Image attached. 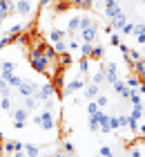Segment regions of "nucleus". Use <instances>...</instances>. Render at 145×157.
<instances>
[{
    "mask_svg": "<svg viewBox=\"0 0 145 157\" xmlns=\"http://www.w3.org/2000/svg\"><path fill=\"white\" fill-rule=\"evenodd\" d=\"M27 61H29V67H31L34 72L45 74V76L52 74V70H49V61L45 59V54L40 52V47H29V52H27Z\"/></svg>",
    "mask_w": 145,
    "mask_h": 157,
    "instance_id": "1",
    "label": "nucleus"
},
{
    "mask_svg": "<svg viewBox=\"0 0 145 157\" xmlns=\"http://www.w3.org/2000/svg\"><path fill=\"white\" fill-rule=\"evenodd\" d=\"M78 40H81V43H96V40H98V29H96L94 20L87 16V13H81V29H78Z\"/></svg>",
    "mask_w": 145,
    "mask_h": 157,
    "instance_id": "2",
    "label": "nucleus"
},
{
    "mask_svg": "<svg viewBox=\"0 0 145 157\" xmlns=\"http://www.w3.org/2000/svg\"><path fill=\"white\" fill-rule=\"evenodd\" d=\"M9 112H11V124H13V128H16V130L25 128L27 121H29V117H31V112H29L27 108H23V105H20V108H11Z\"/></svg>",
    "mask_w": 145,
    "mask_h": 157,
    "instance_id": "3",
    "label": "nucleus"
},
{
    "mask_svg": "<svg viewBox=\"0 0 145 157\" xmlns=\"http://www.w3.org/2000/svg\"><path fill=\"white\" fill-rule=\"evenodd\" d=\"M38 128H42V130H47V132L56 130V115H54V110H42L40 112L38 115Z\"/></svg>",
    "mask_w": 145,
    "mask_h": 157,
    "instance_id": "4",
    "label": "nucleus"
},
{
    "mask_svg": "<svg viewBox=\"0 0 145 157\" xmlns=\"http://www.w3.org/2000/svg\"><path fill=\"white\" fill-rule=\"evenodd\" d=\"M85 83H87L85 76H76V78H71V81H65V85H63V97H69V94L81 92L85 88Z\"/></svg>",
    "mask_w": 145,
    "mask_h": 157,
    "instance_id": "5",
    "label": "nucleus"
},
{
    "mask_svg": "<svg viewBox=\"0 0 145 157\" xmlns=\"http://www.w3.org/2000/svg\"><path fill=\"white\" fill-rule=\"evenodd\" d=\"M38 88H40V83H36V81H31V78H23V83L16 88V92L20 97H36L38 94Z\"/></svg>",
    "mask_w": 145,
    "mask_h": 157,
    "instance_id": "6",
    "label": "nucleus"
},
{
    "mask_svg": "<svg viewBox=\"0 0 145 157\" xmlns=\"http://www.w3.org/2000/svg\"><path fill=\"white\" fill-rule=\"evenodd\" d=\"M100 70L105 72V83H110V85L121 78V72H118V65H116V63H105V61H103Z\"/></svg>",
    "mask_w": 145,
    "mask_h": 157,
    "instance_id": "7",
    "label": "nucleus"
},
{
    "mask_svg": "<svg viewBox=\"0 0 145 157\" xmlns=\"http://www.w3.org/2000/svg\"><path fill=\"white\" fill-rule=\"evenodd\" d=\"M38 101H45V99L49 97H56V85L52 81H47V83H40V88H38Z\"/></svg>",
    "mask_w": 145,
    "mask_h": 157,
    "instance_id": "8",
    "label": "nucleus"
},
{
    "mask_svg": "<svg viewBox=\"0 0 145 157\" xmlns=\"http://www.w3.org/2000/svg\"><path fill=\"white\" fill-rule=\"evenodd\" d=\"M103 13H105L110 20H114L116 16H121V13H123V9H121V5L116 2V0H110V2L103 5Z\"/></svg>",
    "mask_w": 145,
    "mask_h": 157,
    "instance_id": "9",
    "label": "nucleus"
},
{
    "mask_svg": "<svg viewBox=\"0 0 145 157\" xmlns=\"http://www.w3.org/2000/svg\"><path fill=\"white\" fill-rule=\"evenodd\" d=\"M11 13H16V2L13 0H0V23L7 20Z\"/></svg>",
    "mask_w": 145,
    "mask_h": 157,
    "instance_id": "10",
    "label": "nucleus"
},
{
    "mask_svg": "<svg viewBox=\"0 0 145 157\" xmlns=\"http://www.w3.org/2000/svg\"><path fill=\"white\" fill-rule=\"evenodd\" d=\"M34 11V0H16V13L18 16H31Z\"/></svg>",
    "mask_w": 145,
    "mask_h": 157,
    "instance_id": "11",
    "label": "nucleus"
},
{
    "mask_svg": "<svg viewBox=\"0 0 145 157\" xmlns=\"http://www.w3.org/2000/svg\"><path fill=\"white\" fill-rule=\"evenodd\" d=\"M112 88H114V92H116V94H118L121 99H125V101H127L129 97H132V90H129L127 85H125V81H123V78L114 81V83H112Z\"/></svg>",
    "mask_w": 145,
    "mask_h": 157,
    "instance_id": "12",
    "label": "nucleus"
},
{
    "mask_svg": "<svg viewBox=\"0 0 145 157\" xmlns=\"http://www.w3.org/2000/svg\"><path fill=\"white\" fill-rule=\"evenodd\" d=\"M25 148V144L23 141H16V139H9V141H5L2 144V153L9 157V155H13V153H18V151H23Z\"/></svg>",
    "mask_w": 145,
    "mask_h": 157,
    "instance_id": "13",
    "label": "nucleus"
},
{
    "mask_svg": "<svg viewBox=\"0 0 145 157\" xmlns=\"http://www.w3.org/2000/svg\"><path fill=\"white\" fill-rule=\"evenodd\" d=\"M94 117L98 119V128H100V132H112V130H110V115H107L105 110H98Z\"/></svg>",
    "mask_w": 145,
    "mask_h": 157,
    "instance_id": "14",
    "label": "nucleus"
},
{
    "mask_svg": "<svg viewBox=\"0 0 145 157\" xmlns=\"http://www.w3.org/2000/svg\"><path fill=\"white\" fill-rule=\"evenodd\" d=\"M65 38H67V32L58 29V27H52V29L47 32V40L52 43V45H54V43H58V40H65Z\"/></svg>",
    "mask_w": 145,
    "mask_h": 157,
    "instance_id": "15",
    "label": "nucleus"
},
{
    "mask_svg": "<svg viewBox=\"0 0 145 157\" xmlns=\"http://www.w3.org/2000/svg\"><path fill=\"white\" fill-rule=\"evenodd\" d=\"M78 29H81V13H78V16H71L67 20V36H76Z\"/></svg>",
    "mask_w": 145,
    "mask_h": 157,
    "instance_id": "16",
    "label": "nucleus"
},
{
    "mask_svg": "<svg viewBox=\"0 0 145 157\" xmlns=\"http://www.w3.org/2000/svg\"><path fill=\"white\" fill-rule=\"evenodd\" d=\"M13 72H16V63L13 61H0V78H7Z\"/></svg>",
    "mask_w": 145,
    "mask_h": 157,
    "instance_id": "17",
    "label": "nucleus"
},
{
    "mask_svg": "<svg viewBox=\"0 0 145 157\" xmlns=\"http://www.w3.org/2000/svg\"><path fill=\"white\" fill-rule=\"evenodd\" d=\"M56 63H58L63 70H65V67H71V65H74V56H71V52H63V54L56 56Z\"/></svg>",
    "mask_w": 145,
    "mask_h": 157,
    "instance_id": "18",
    "label": "nucleus"
},
{
    "mask_svg": "<svg viewBox=\"0 0 145 157\" xmlns=\"http://www.w3.org/2000/svg\"><path fill=\"white\" fill-rule=\"evenodd\" d=\"M83 92H85V99H87V101H92V99H96V97L100 94V85H96V83H87L85 88H83Z\"/></svg>",
    "mask_w": 145,
    "mask_h": 157,
    "instance_id": "19",
    "label": "nucleus"
},
{
    "mask_svg": "<svg viewBox=\"0 0 145 157\" xmlns=\"http://www.w3.org/2000/svg\"><path fill=\"white\" fill-rule=\"evenodd\" d=\"M103 59H105V45L94 43V45H92V54H89V61H103Z\"/></svg>",
    "mask_w": 145,
    "mask_h": 157,
    "instance_id": "20",
    "label": "nucleus"
},
{
    "mask_svg": "<svg viewBox=\"0 0 145 157\" xmlns=\"http://www.w3.org/2000/svg\"><path fill=\"white\" fill-rule=\"evenodd\" d=\"M89 59H87V56H83V59L81 61H78V76H89V70H92V65H89Z\"/></svg>",
    "mask_w": 145,
    "mask_h": 157,
    "instance_id": "21",
    "label": "nucleus"
},
{
    "mask_svg": "<svg viewBox=\"0 0 145 157\" xmlns=\"http://www.w3.org/2000/svg\"><path fill=\"white\" fill-rule=\"evenodd\" d=\"M123 81H125V85H127L129 90H136V88L141 85V81H143V78H141V76H136V74L132 72V74H127V78H123Z\"/></svg>",
    "mask_w": 145,
    "mask_h": 157,
    "instance_id": "22",
    "label": "nucleus"
},
{
    "mask_svg": "<svg viewBox=\"0 0 145 157\" xmlns=\"http://www.w3.org/2000/svg\"><path fill=\"white\" fill-rule=\"evenodd\" d=\"M127 155H129V157H145V151H143L141 141H136V144L129 146V148H127Z\"/></svg>",
    "mask_w": 145,
    "mask_h": 157,
    "instance_id": "23",
    "label": "nucleus"
},
{
    "mask_svg": "<svg viewBox=\"0 0 145 157\" xmlns=\"http://www.w3.org/2000/svg\"><path fill=\"white\" fill-rule=\"evenodd\" d=\"M38 105H40V101H38V97H25V103H23V108H27L29 112H34L36 108H38Z\"/></svg>",
    "mask_w": 145,
    "mask_h": 157,
    "instance_id": "24",
    "label": "nucleus"
},
{
    "mask_svg": "<svg viewBox=\"0 0 145 157\" xmlns=\"http://www.w3.org/2000/svg\"><path fill=\"white\" fill-rule=\"evenodd\" d=\"M23 29H25V25L23 23H16V25H11L5 34H7V36H11V38H18L20 34H23Z\"/></svg>",
    "mask_w": 145,
    "mask_h": 157,
    "instance_id": "25",
    "label": "nucleus"
},
{
    "mask_svg": "<svg viewBox=\"0 0 145 157\" xmlns=\"http://www.w3.org/2000/svg\"><path fill=\"white\" fill-rule=\"evenodd\" d=\"M132 72L136 74V76H141V78H145V61L141 59V61H136V63H132Z\"/></svg>",
    "mask_w": 145,
    "mask_h": 157,
    "instance_id": "26",
    "label": "nucleus"
},
{
    "mask_svg": "<svg viewBox=\"0 0 145 157\" xmlns=\"http://www.w3.org/2000/svg\"><path fill=\"white\" fill-rule=\"evenodd\" d=\"M5 81H7V83H9V88H11V90H16V88H18V85H20V83H23V76H18L16 72H13V74H9V76H7V78H5Z\"/></svg>",
    "mask_w": 145,
    "mask_h": 157,
    "instance_id": "27",
    "label": "nucleus"
},
{
    "mask_svg": "<svg viewBox=\"0 0 145 157\" xmlns=\"http://www.w3.org/2000/svg\"><path fill=\"white\" fill-rule=\"evenodd\" d=\"M110 23H112V27H114V32H121V27L127 23V16H125V13H121V16H116L114 20H110Z\"/></svg>",
    "mask_w": 145,
    "mask_h": 157,
    "instance_id": "28",
    "label": "nucleus"
},
{
    "mask_svg": "<svg viewBox=\"0 0 145 157\" xmlns=\"http://www.w3.org/2000/svg\"><path fill=\"white\" fill-rule=\"evenodd\" d=\"M60 151L67 155V157H74V155H76V148H74V144H71L69 139H65V141H63V148H60Z\"/></svg>",
    "mask_w": 145,
    "mask_h": 157,
    "instance_id": "29",
    "label": "nucleus"
},
{
    "mask_svg": "<svg viewBox=\"0 0 145 157\" xmlns=\"http://www.w3.org/2000/svg\"><path fill=\"white\" fill-rule=\"evenodd\" d=\"M13 108V99L11 97H2V99H0V110H7V112H9Z\"/></svg>",
    "mask_w": 145,
    "mask_h": 157,
    "instance_id": "30",
    "label": "nucleus"
},
{
    "mask_svg": "<svg viewBox=\"0 0 145 157\" xmlns=\"http://www.w3.org/2000/svg\"><path fill=\"white\" fill-rule=\"evenodd\" d=\"M0 97H11V88L5 78H0Z\"/></svg>",
    "mask_w": 145,
    "mask_h": 157,
    "instance_id": "31",
    "label": "nucleus"
},
{
    "mask_svg": "<svg viewBox=\"0 0 145 157\" xmlns=\"http://www.w3.org/2000/svg\"><path fill=\"white\" fill-rule=\"evenodd\" d=\"M98 110H100V108L96 105V101H94V99H92V101H87V103H85V112H87V115H96Z\"/></svg>",
    "mask_w": 145,
    "mask_h": 157,
    "instance_id": "32",
    "label": "nucleus"
},
{
    "mask_svg": "<svg viewBox=\"0 0 145 157\" xmlns=\"http://www.w3.org/2000/svg\"><path fill=\"white\" fill-rule=\"evenodd\" d=\"M94 101H96V105H98L100 110H105V108H107V101H110V99H107V94H103V92H100V94L94 99Z\"/></svg>",
    "mask_w": 145,
    "mask_h": 157,
    "instance_id": "33",
    "label": "nucleus"
},
{
    "mask_svg": "<svg viewBox=\"0 0 145 157\" xmlns=\"http://www.w3.org/2000/svg\"><path fill=\"white\" fill-rule=\"evenodd\" d=\"M118 34H123V36H132V34H134V23H129V20H127V23L121 27Z\"/></svg>",
    "mask_w": 145,
    "mask_h": 157,
    "instance_id": "34",
    "label": "nucleus"
},
{
    "mask_svg": "<svg viewBox=\"0 0 145 157\" xmlns=\"http://www.w3.org/2000/svg\"><path fill=\"white\" fill-rule=\"evenodd\" d=\"M92 45H94V43H81V47H78L81 56H87V59H89V54H92Z\"/></svg>",
    "mask_w": 145,
    "mask_h": 157,
    "instance_id": "35",
    "label": "nucleus"
},
{
    "mask_svg": "<svg viewBox=\"0 0 145 157\" xmlns=\"http://www.w3.org/2000/svg\"><path fill=\"white\" fill-rule=\"evenodd\" d=\"M87 128H89L92 132H98L100 128H98V119L94 117V115H89V119H87Z\"/></svg>",
    "mask_w": 145,
    "mask_h": 157,
    "instance_id": "36",
    "label": "nucleus"
},
{
    "mask_svg": "<svg viewBox=\"0 0 145 157\" xmlns=\"http://www.w3.org/2000/svg\"><path fill=\"white\" fill-rule=\"evenodd\" d=\"M78 47H81V40L74 38V36H69V40H67V49H69V52H78Z\"/></svg>",
    "mask_w": 145,
    "mask_h": 157,
    "instance_id": "37",
    "label": "nucleus"
},
{
    "mask_svg": "<svg viewBox=\"0 0 145 157\" xmlns=\"http://www.w3.org/2000/svg\"><path fill=\"white\" fill-rule=\"evenodd\" d=\"M54 49H56V54L69 52V49H67V38H65V40H58V43H54Z\"/></svg>",
    "mask_w": 145,
    "mask_h": 157,
    "instance_id": "38",
    "label": "nucleus"
},
{
    "mask_svg": "<svg viewBox=\"0 0 145 157\" xmlns=\"http://www.w3.org/2000/svg\"><path fill=\"white\" fill-rule=\"evenodd\" d=\"M110 130H121V115L110 117Z\"/></svg>",
    "mask_w": 145,
    "mask_h": 157,
    "instance_id": "39",
    "label": "nucleus"
},
{
    "mask_svg": "<svg viewBox=\"0 0 145 157\" xmlns=\"http://www.w3.org/2000/svg\"><path fill=\"white\" fill-rule=\"evenodd\" d=\"M92 83H96V85H103L105 83V72H103V70H98V72L92 76Z\"/></svg>",
    "mask_w": 145,
    "mask_h": 157,
    "instance_id": "40",
    "label": "nucleus"
},
{
    "mask_svg": "<svg viewBox=\"0 0 145 157\" xmlns=\"http://www.w3.org/2000/svg\"><path fill=\"white\" fill-rule=\"evenodd\" d=\"M98 157H114L112 146H100V148H98Z\"/></svg>",
    "mask_w": 145,
    "mask_h": 157,
    "instance_id": "41",
    "label": "nucleus"
},
{
    "mask_svg": "<svg viewBox=\"0 0 145 157\" xmlns=\"http://www.w3.org/2000/svg\"><path fill=\"white\" fill-rule=\"evenodd\" d=\"M42 105H45V110H56V97H49L45 99V101H40Z\"/></svg>",
    "mask_w": 145,
    "mask_h": 157,
    "instance_id": "42",
    "label": "nucleus"
},
{
    "mask_svg": "<svg viewBox=\"0 0 145 157\" xmlns=\"http://www.w3.org/2000/svg\"><path fill=\"white\" fill-rule=\"evenodd\" d=\"M110 43H112L114 47H118L121 43H123V40H121V34H118V32H112V34H110Z\"/></svg>",
    "mask_w": 145,
    "mask_h": 157,
    "instance_id": "43",
    "label": "nucleus"
},
{
    "mask_svg": "<svg viewBox=\"0 0 145 157\" xmlns=\"http://www.w3.org/2000/svg\"><path fill=\"white\" fill-rule=\"evenodd\" d=\"M129 117H132V119H136V121H143V108H132Z\"/></svg>",
    "mask_w": 145,
    "mask_h": 157,
    "instance_id": "44",
    "label": "nucleus"
},
{
    "mask_svg": "<svg viewBox=\"0 0 145 157\" xmlns=\"http://www.w3.org/2000/svg\"><path fill=\"white\" fill-rule=\"evenodd\" d=\"M139 34H145V23H136L134 25V36H139Z\"/></svg>",
    "mask_w": 145,
    "mask_h": 157,
    "instance_id": "45",
    "label": "nucleus"
},
{
    "mask_svg": "<svg viewBox=\"0 0 145 157\" xmlns=\"http://www.w3.org/2000/svg\"><path fill=\"white\" fill-rule=\"evenodd\" d=\"M136 137L145 139V121H141V124H139V130H136Z\"/></svg>",
    "mask_w": 145,
    "mask_h": 157,
    "instance_id": "46",
    "label": "nucleus"
},
{
    "mask_svg": "<svg viewBox=\"0 0 145 157\" xmlns=\"http://www.w3.org/2000/svg\"><path fill=\"white\" fill-rule=\"evenodd\" d=\"M118 52H121V54H123V56H125V54H127V52H129V47H127V45H125V43H121V45H118Z\"/></svg>",
    "mask_w": 145,
    "mask_h": 157,
    "instance_id": "47",
    "label": "nucleus"
},
{
    "mask_svg": "<svg viewBox=\"0 0 145 157\" xmlns=\"http://www.w3.org/2000/svg\"><path fill=\"white\" fill-rule=\"evenodd\" d=\"M127 128V115H121V130Z\"/></svg>",
    "mask_w": 145,
    "mask_h": 157,
    "instance_id": "48",
    "label": "nucleus"
},
{
    "mask_svg": "<svg viewBox=\"0 0 145 157\" xmlns=\"http://www.w3.org/2000/svg\"><path fill=\"white\" fill-rule=\"evenodd\" d=\"M136 92H139L141 97H145V81H141V85H139V88H136Z\"/></svg>",
    "mask_w": 145,
    "mask_h": 157,
    "instance_id": "49",
    "label": "nucleus"
},
{
    "mask_svg": "<svg viewBox=\"0 0 145 157\" xmlns=\"http://www.w3.org/2000/svg\"><path fill=\"white\" fill-rule=\"evenodd\" d=\"M136 40H139V45H145V34H139V36H136Z\"/></svg>",
    "mask_w": 145,
    "mask_h": 157,
    "instance_id": "50",
    "label": "nucleus"
},
{
    "mask_svg": "<svg viewBox=\"0 0 145 157\" xmlns=\"http://www.w3.org/2000/svg\"><path fill=\"white\" fill-rule=\"evenodd\" d=\"M9 157H27V155H25V151H18V153H13V155H9Z\"/></svg>",
    "mask_w": 145,
    "mask_h": 157,
    "instance_id": "51",
    "label": "nucleus"
},
{
    "mask_svg": "<svg viewBox=\"0 0 145 157\" xmlns=\"http://www.w3.org/2000/svg\"><path fill=\"white\" fill-rule=\"evenodd\" d=\"M143 117H145V99H143Z\"/></svg>",
    "mask_w": 145,
    "mask_h": 157,
    "instance_id": "52",
    "label": "nucleus"
},
{
    "mask_svg": "<svg viewBox=\"0 0 145 157\" xmlns=\"http://www.w3.org/2000/svg\"><path fill=\"white\" fill-rule=\"evenodd\" d=\"M141 141H143V144H141V146H143V151H145V139H141Z\"/></svg>",
    "mask_w": 145,
    "mask_h": 157,
    "instance_id": "53",
    "label": "nucleus"
},
{
    "mask_svg": "<svg viewBox=\"0 0 145 157\" xmlns=\"http://www.w3.org/2000/svg\"><path fill=\"white\" fill-rule=\"evenodd\" d=\"M105 2H110V0H103V5H105Z\"/></svg>",
    "mask_w": 145,
    "mask_h": 157,
    "instance_id": "54",
    "label": "nucleus"
},
{
    "mask_svg": "<svg viewBox=\"0 0 145 157\" xmlns=\"http://www.w3.org/2000/svg\"><path fill=\"white\" fill-rule=\"evenodd\" d=\"M123 157H129V155H127V153H125V155H123Z\"/></svg>",
    "mask_w": 145,
    "mask_h": 157,
    "instance_id": "55",
    "label": "nucleus"
},
{
    "mask_svg": "<svg viewBox=\"0 0 145 157\" xmlns=\"http://www.w3.org/2000/svg\"><path fill=\"white\" fill-rule=\"evenodd\" d=\"M143 47H145V45H143Z\"/></svg>",
    "mask_w": 145,
    "mask_h": 157,
    "instance_id": "56",
    "label": "nucleus"
}]
</instances>
